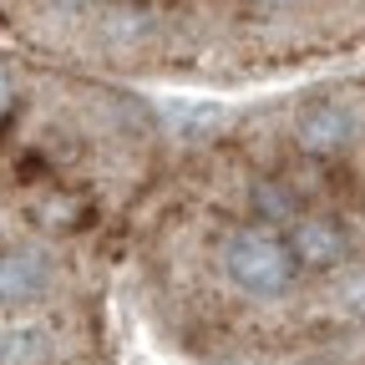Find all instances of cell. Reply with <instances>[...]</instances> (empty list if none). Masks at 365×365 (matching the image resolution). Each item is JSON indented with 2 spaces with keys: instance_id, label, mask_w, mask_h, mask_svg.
Masks as SVG:
<instances>
[{
  "instance_id": "1",
  "label": "cell",
  "mask_w": 365,
  "mask_h": 365,
  "mask_svg": "<svg viewBox=\"0 0 365 365\" xmlns=\"http://www.w3.org/2000/svg\"><path fill=\"white\" fill-rule=\"evenodd\" d=\"M213 264H218V279L249 304H284L299 289V274H294V259H289L284 239L259 228V223L223 228Z\"/></svg>"
},
{
  "instance_id": "2",
  "label": "cell",
  "mask_w": 365,
  "mask_h": 365,
  "mask_svg": "<svg viewBox=\"0 0 365 365\" xmlns=\"http://www.w3.org/2000/svg\"><path fill=\"white\" fill-rule=\"evenodd\" d=\"M360 132H365V112L355 102H345V97H319V102L299 107L294 112V127H289L299 158H314V163L350 153Z\"/></svg>"
},
{
  "instance_id": "3",
  "label": "cell",
  "mask_w": 365,
  "mask_h": 365,
  "mask_svg": "<svg viewBox=\"0 0 365 365\" xmlns=\"http://www.w3.org/2000/svg\"><path fill=\"white\" fill-rule=\"evenodd\" d=\"M56 289V259L41 239H16L0 249V309H36Z\"/></svg>"
},
{
  "instance_id": "4",
  "label": "cell",
  "mask_w": 365,
  "mask_h": 365,
  "mask_svg": "<svg viewBox=\"0 0 365 365\" xmlns=\"http://www.w3.org/2000/svg\"><path fill=\"white\" fill-rule=\"evenodd\" d=\"M16 112V86H11V76L6 71H0V122H6Z\"/></svg>"
},
{
  "instance_id": "5",
  "label": "cell",
  "mask_w": 365,
  "mask_h": 365,
  "mask_svg": "<svg viewBox=\"0 0 365 365\" xmlns=\"http://www.w3.org/2000/svg\"><path fill=\"white\" fill-rule=\"evenodd\" d=\"M86 6H97V0H46V11H56V16H76Z\"/></svg>"
}]
</instances>
